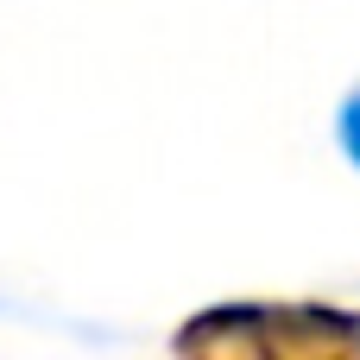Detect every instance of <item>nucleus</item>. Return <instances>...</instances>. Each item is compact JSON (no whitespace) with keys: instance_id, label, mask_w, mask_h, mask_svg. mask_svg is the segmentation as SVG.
Segmentation results:
<instances>
[{"instance_id":"obj_1","label":"nucleus","mask_w":360,"mask_h":360,"mask_svg":"<svg viewBox=\"0 0 360 360\" xmlns=\"http://www.w3.org/2000/svg\"><path fill=\"white\" fill-rule=\"evenodd\" d=\"M335 146H342V158L360 171V89H348L342 108H335Z\"/></svg>"}]
</instances>
